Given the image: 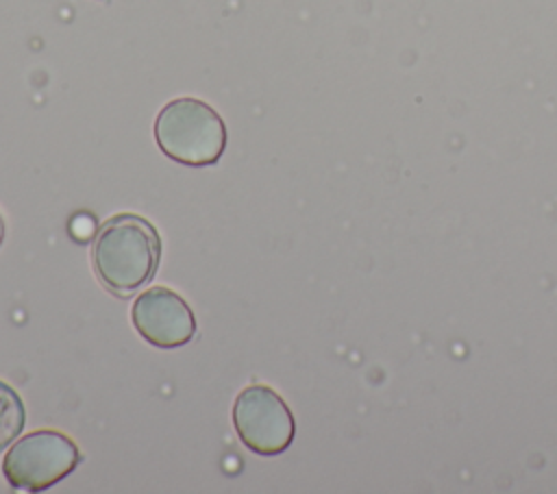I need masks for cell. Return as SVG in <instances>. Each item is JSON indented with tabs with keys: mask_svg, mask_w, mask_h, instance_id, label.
Here are the masks:
<instances>
[{
	"mask_svg": "<svg viewBox=\"0 0 557 494\" xmlns=\"http://www.w3.org/2000/svg\"><path fill=\"white\" fill-rule=\"evenodd\" d=\"M161 261V237L152 222L137 213H117L102 222L91 244L98 281L117 296L144 287Z\"/></svg>",
	"mask_w": 557,
	"mask_h": 494,
	"instance_id": "6da1fadb",
	"label": "cell"
},
{
	"mask_svg": "<svg viewBox=\"0 0 557 494\" xmlns=\"http://www.w3.org/2000/svg\"><path fill=\"white\" fill-rule=\"evenodd\" d=\"M81 450L57 429H37L20 437L2 459V474L11 487L44 492L76 470Z\"/></svg>",
	"mask_w": 557,
	"mask_h": 494,
	"instance_id": "3957f363",
	"label": "cell"
},
{
	"mask_svg": "<svg viewBox=\"0 0 557 494\" xmlns=\"http://www.w3.org/2000/svg\"><path fill=\"white\" fill-rule=\"evenodd\" d=\"M26 409L20 394L4 381H0V450L9 448L24 431Z\"/></svg>",
	"mask_w": 557,
	"mask_h": 494,
	"instance_id": "8992f818",
	"label": "cell"
},
{
	"mask_svg": "<svg viewBox=\"0 0 557 494\" xmlns=\"http://www.w3.org/2000/svg\"><path fill=\"white\" fill-rule=\"evenodd\" d=\"M159 150L176 163L205 168L220 161L226 148V126L205 100L183 96L170 100L154 120Z\"/></svg>",
	"mask_w": 557,
	"mask_h": 494,
	"instance_id": "7a4b0ae2",
	"label": "cell"
},
{
	"mask_svg": "<svg viewBox=\"0 0 557 494\" xmlns=\"http://www.w3.org/2000/svg\"><path fill=\"white\" fill-rule=\"evenodd\" d=\"M233 427L248 450L265 457L285 453L296 435L292 409L268 385H248L235 396Z\"/></svg>",
	"mask_w": 557,
	"mask_h": 494,
	"instance_id": "277c9868",
	"label": "cell"
},
{
	"mask_svg": "<svg viewBox=\"0 0 557 494\" xmlns=\"http://www.w3.org/2000/svg\"><path fill=\"white\" fill-rule=\"evenodd\" d=\"M135 331L157 348H178L196 335L189 305L170 287H148L131 309Z\"/></svg>",
	"mask_w": 557,
	"mask_h": 494,
	"instance_id": "5b68a950",
	"label": "cell"
},
{
	"mask_svg": "<svg viewBox=\"0 0 557 494\" xmlns=\"http://www.w3.org/2000/svg\"><path fill=\"white\" fill-rule=\"evenodd\" d=\"M4 233H7V226H4V218H2V213H0V246H2V242H4Z\"/></svg>",
	"mask_w": 557,
	"mask_h": 494,
	"instance_id": "52a82bcc",
	"label": "cell"
}]
</instances>
